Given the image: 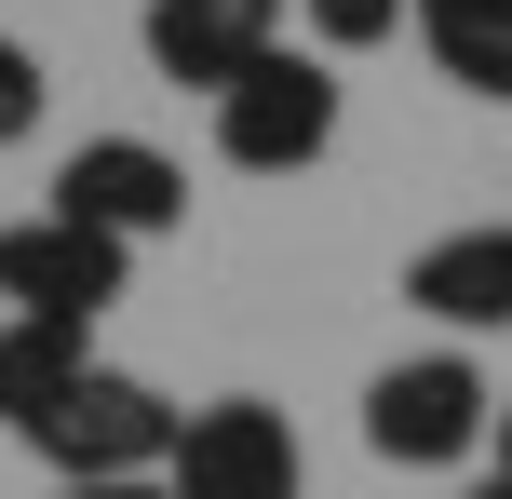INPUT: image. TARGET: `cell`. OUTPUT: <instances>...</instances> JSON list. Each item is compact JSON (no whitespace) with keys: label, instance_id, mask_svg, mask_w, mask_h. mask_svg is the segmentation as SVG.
Returning a JSON list of instances; mask_svg holds the SVG:
<instances>
[{"label":"cell","instance_id":"cell-7","mask_svg":"<svg viewBox=\"0 0 512 499\" xmlns=\"http://www.w3.org/2000/svg\"><path fill=\"white\" fill-rule=\"evenodd\" d=\"M283 14H297V0H149V14H135V41H149V68L176 81V95L216 108L256 54H283Z\"/></svg>","mask_w":512,"mask_h":499},{"label":"cell","instance_id":"cell-9","mask_svg":"<svg viewBox=\"0 0 512 499\" xmlns=\"http://www.w3.org/2000/svg\"><path fill=\"white\" fill-rule=\"evenodd\" d=\"M418 54H432L459 95H486V108H512V0H418Z\"/></svg>","mask_w":512,"mask_h":499},{"label":"cell","instance_id":"cell-3","mask_svg":"<svg viewBox=\"0 0 512 499\" xmlns=\"http://www.w3.org/2000/svg\"><path fill=\"white\" fill-rule=\"evenodd\" d=\"M162 499H310V446L283 405L216 392L176 419V459H162Z\"/></svg>","mask_w":512,"mask_h":499},{"label":"cell","instance_id":"cell-1","mask_svg":"<svg viewBox=\"0 0 512 499\" xmlns=\"http://www.w3.org/2000/svg\"><path fill=\"white\" fill-rule=\"evenodd\" d=\"M486 419H499V378L472 365V351H405V365L364 378V446H378L391 473H459V459H486Z\"/></svg>","mask_w":512,"mask_h":499},{"label":"cell","instance_id":"cell-10","mask_svg":"<svg viewBox=\"0 0 512 499\" xmlns=\"http://www.w3.org/2000/svg\"><path fill=\"white\" fill-rule=\"evenodd\" d=\"M95 365V338H81V324H0V432H41L54 405H68V378Z\"/></svg>","mask_w":512,"mask_h":499},{"label":"cell","instance_id":"cell-2","mask_svg":"<svg viewBox=\"0 0 512 499\" xmlns=\"http://www.w3.org/2000/svg\"><path fill=\"white\" fill-rule=\"evenodd\" d=\"M337 149V54H256L216 95V162L230 176H310Z\"/></svg>","mask_w":512,"mask_h":499},{"label":"cell","instance_id":"cell-8","mask_svg":"<svg viewBox=\"0 0 512 499\" xmlns=\"http://www.w3.org/2000/svg\"><path fill=\"white\" fill-rule=\"evenodd\" d=\"M405 311H432L445 338H499V324H512V216L432 230V243L405 257Z\"/></svg>","mask_w":512,"mask_h":499},{"label":"cell","instance_id":"cell-11","mask_svg":"<svg viewBox=\"0 0 512 499\" xmlns=\"http://www.w3.org/2000/svg\"><path fill=\"white\" fill-rule=\"evenodd\" d=\"M41 122H54V81H41V54H27L14 27H0V149H27Z\"/></svg>","mask_w":512,"mask_h":499},{"label":"cell","instance_id":"cell-6","mask_svg":"<svg viewBox=\"0 0 512 499\" xmlns=\"http://www.w3.org/2000/svg\"><path fill=\"white\" fill-rule=\"evenodd\" d=\"M54 216H81L108 243H162V230H189V162L149 135H81L54 162Z\"/></svg>","mask_w":512,"mask_h":499},{"label":"cell","instance_id":"cell-5","mask_svg":"<svg viewBox=\"0 0 512 499\" xmlns=\"http://www.w3.org/2000/svg\"><path fill=\"white\" fill-rule=\"evenodd\" d=\"M135 284V243H108V230H81V216H14L0 230V297H14L27 324H81L95 338V311Z\"/></svg>","mask_w":512,"mask_h":499},{"label":"cell","instance_id":"cell-12","mask_svg":"<svg viewBox=\"0 0 512 499\" xmlns=\"http://www.w3.org/2000/svg\"><path fill=\"white\" fill-rule=\"evenodd\" d=\"M297 14H310V41H324V54H378L418 0H297Z\"/></svg>","mask_w":512,"mask_h":499},{"label":"cell","instance_id":"cell-14","mask_svg":"<svg viewBox=\"0 0 512 499\" xmlns=\"http://www.w3.org/2000/svg\"><path fill=\"white\" fill-rule=\"evenodd\" d=\"M486 459H499V473H512V378H499V419H486Z\"/></svg>","mask_w":512,"mask_h":499},{"label":"cell","instance_id":"cell-15","mask_svg":"<svg viewBox=\"0 0 512 499\" xmlns=\"http://www.w3.org/2000/svg\"><path fill=\"white\" fill-rule=\"evenodd\" d=\"M459 499H512V473H486V486H459Z\"/></svg>","mask_w":512,"mask_h":499},{"label":"cell","instance_id":"cell-4","mask_svg":"<svg viewBox=\"0 0 512 499\" xmlns=\"http://www.w3.org/2000/svg\"><path fill=\"white\" fill-rule=\"evenodd\" d=\"M176 419L189 405H162L135 365H81L68 405H54L27 446L54 459V486H95V473H162V459H176Z\"/></svg>","mask_w":512,"mask_h":499},{"label":"cell","instance_id":"cell-13","mask_svg":"<svg viewBox=\"0 0 512 499\" xmlns=\"http://www.w3.org/2000/svg\"><path fill=\"white\" fill-rule=\"evenodd\" d=\"M54 499H162V473H95V486H54Z\"/></svg>","mask_w":512,"mask_h":499}]
</instances>
